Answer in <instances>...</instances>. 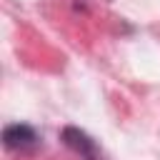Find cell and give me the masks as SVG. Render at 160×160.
Masks as SVG:
<instances>
[{
	"instance_id": "obj_1",
	"label": "cell",
	"mask_w": 160,
	"mask_h": 160,
	"mask_svg": "<svg viewBox=\"0 0 160 160\" xmlns=\"http://www.w3.org/2000/svg\"><path fill=\"white\" fill-rule=\"evenodd\" d=\"M2 140H5V148L10 150H30L35 142H38V135L30 125H8L5 132H2Z\"/></svg>"
},
{
	"instance_id": "obj_2",
	"label": "cell",
	"mask_w": 160,
	"mask_h": 160,
	"mask_svg": "<svg viewBox=\"0 0 160 160\" xmlns=\"http://www.w3.org/2000/svg\"><path fill=\"white\" fill-rule=\"evenodd\" d=\"M62 140L68 142V148H72V150L80 152L82 158H88V160H95V158H98L95 142H92L82 130H78V128H65V130H62Z\"/></svg>"
}]
</instances>
